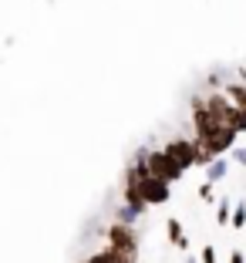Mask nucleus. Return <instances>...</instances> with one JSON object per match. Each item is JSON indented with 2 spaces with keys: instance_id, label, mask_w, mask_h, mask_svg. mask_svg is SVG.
Masks as SVG:
<instances>
[{
  "instance_id": "nucleus-1",
  "label": "nucleus",
  "mask_w": 246,
  "mask_h": 263,
  "mask_svg": "<svg viewBox=\"0 0 246 263\" xmlns=\"http://www.w3.org/2000/svg\"><path fill=\"white\" fill-rule=\"evenodd\" d=\"M142 193V199H145V206H162V202H169L172 196V182H165V179L152 176V172H145V176L135 182Z\"/></svg>"
},
{
  "instance_id": "nucleus-2",
  "label": "nucleus",
  "mask_w": 246,
  "mask_h": 263,
  "mask_svg": "<svg viewBox=\"0 0 246 263\" xmlns=\"http://www.w3.org/2000/svg\"><path fill=\"white\" fill-rule=\"evenodd\" d=\"M148 172L159 176V179H165V182H179L185 169L172 159L169 152H165V148H162V152H148Z\"/></svg>"
},
{
  "instance_id": "nucleus-3",
  "label": "nucleus",
  "mask_w": 246,
  "mask_h": 263,
  "mask_svg": "<svg viewBox=\"0 0 246 263\" xmlns=\"http://www.w3.org/2000/svg\"><path fill=\"white\" fill-rule=\"evenodd\" d=\"M108 247H115V250H131V253H139V236H135L131 223H122V219H118V223L108 230Z\"/></svg>"
},
{
  "instance_id": "nucleus-4",
  "label": "nucleus",
  "mask_w": 246,
  "mask_h": 263,
  "mask_svg": "<svg viewBox=\"0 0 246 263\" xmlns=\"http://www.w3.org/2000/svg\"><path fill=\"white\" fill-rule=\"evenodd\" d=\"M165 152H169L182 169H193L196 165V142H189V139H172L169 145H165Z\"/></svg>"
},
{
  "instance_id": "nucleus-5",
  "label": "nucleus",
  "mask_w": 246,
  "mask_h": 263,
  "mask_svg": "<svg viewBox=\"0 0 246 263\" xmlns=\"http://www.w3.org/2000/svg\"><path fill=\"white\" fill-rule=\"evenodd\" d=\"M139 253H131V250H115V247H105L101 253H91L85 256V263H135Z\"/></svg>"
},
{
  "instance_id": "nucleus-6",
  "label": "nucleus",
  "mask_w": 246,
  "mask_h": 263,
  "mask_svg": "<svg viewBox=\"0 0 246 263\" xmlns=\"http://www.w3.org/2000/svg\"><path fill=\"white\" fill-rule=\"evenodd\" d=\"M226 172H230V162H226L223 155H219V159H213V162L206 165V179H209V182H219V179H226Z\"/></svg>"
},
{
  "instance_id": "nucleus-7",
  "label": "nucleus",
  "mask_w": 246,
  "mask_h": 263,
  "mask_svg": "<svg viewBox=\"0 0 246 263\" xmlns=\"http://www.w3.org/2000/svg\"><path fill=\"white\" fill-rule=\"evenodd\" d=\"M165 230H169V243H172V247H179V250H185V247H189V240L182 236V223H179L176 216H172L169 223H165Z\"/></svg>"
},
{
  "instance_id": "nucleus-8",
  "label": "nucleus",
  "mask_w": 246,
  "mask_h": 263,
  "mask_svg": "<svg viewBox=\"0 0 246 263\" xmlns=\"http://www.w3.org/2000/svg\"><path fill=\"white\" fill-rule=\"evenodd\" d=\"M226 98H230L236 108H246V85H236V81L226 85Z\"/></svg>"
},
{
  "instance_id": "nucleus-9",
  "label": "nucleus",
  "mask_w": 246,
  "mask_h": 263,
  "mask_svg": "<svg viewBox=\"0 0 246 263\" xmlns=\"http://www.w3.org/2000/svg\"><path fill=\"white\" fill-rule=\"evenodd\" d=\"M226 125H233V128L243 135V132H246V108H236V105H233V111H230V118H226Z\"/></svg>"
},
{
  "instance_id": "nucleus-10",
  "label": "nucleus",
  "mask_w": 246,
  "mask_h": 263,
  "mask_svg": "<svg viewBox=\"0 0 246 263\" xmlns=\"http://www.w3.org/2000/svg\"><path fill=\"white\" fill-rule=\"evenodd\" d=\"M233 230H243L246 226V202H236V209H233V219H230Z\"/></svg>"
},
{
  "instance_id": "nucleus-11",
  "label": "nucleus",
  "mask_w": 246,
  "mask_h": 263,
  "mask_svg": "<svg viewBox=\"0 0 246 263\" xmlns=\"http://www.w3.org/2000/svg\"><path fill=\"white\" fill-rule=\"evenodd\" d=\"M230 219H233L230 202H226V199H219V209H216V223H219V226H230Z\"/></svg>"
},
{
  "instance_id": "nucleus-12",
  "label": "nucleus",
  "mask_w": 246,
  "mask_h": 263,
  "mask_svg": "<svg viewBox=\"0 0 246 263\" xmlns=\"http://www.w3.org/2000/svg\"><path fill=\"white\" fill-rule=\"evenodd\" d=\"M199 199H206V202H213V199H216V193H213V182H209V179H206V182L199 186Z\"/></svg>"
},
{
  "instance_id": "nucleus-13",
  "label": "nucleus",
  "mask_w": 246,
  "mask_h": 263,
  "mask_svg": "<svg viewBox=\"0 0 246 263\" xmlns=\"http://www.w3.org/2000/svg\"><path fill=\"white\" fill-rule=\"evenodd\" d=\"M202 263H216V250L213 247H202V256H199Z\"/></svg>"
},
{
  "instance_id": "nucleus-14",
  "label": "nucleus",
  "mask_w": 246,
  "mask_h": 263,
  "mask_svg": "<svg viewBox=\"0 0 246 263\" xmlns=\"http://www.w3.org/2000/svg\"><path fill=\"white\" fill-rule=\"evenodd\" d=\"M233 159H236L239 165H246V148H233Z\"/></svg>"
},
{
  "instance_id": "nucleus-15",
  "label": "nucleus",
  "mask_w": 246,
  "mask_h": 263,
  "mask_svg": "<svg viewBox=\"0 0 246 263\" xmlns=\"http://www.w3.org/2000/svg\"><path fill=\"white\" fill-rule=\"evenodd\" d=\"M230 263H246V256L239 253V250H233V253H230Z\"/></svg>"
},
{
  "instance_id": "nucleus-16",
  "label": "nucleus",
  "mask_w": 246,
  "mask_h": 263,
  "mask_svg": "<svg viewBox=\"0 0 246 263\" xmlns=\"http://www.w3.org/2000/svg\"><path fill=\"white\" fill-rule=\"evenodd\" d=\"M189 263H193V260H189Z\"/></svg>"
}]
</instances>
